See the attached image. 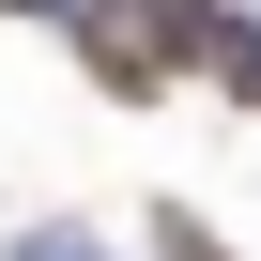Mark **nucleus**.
Listing matches in <instances>:
<instances>
[{
  "label": "nucleus",
  "mask_w": 261,
  "mask_h": 261,
  "mask_svg": "<svg viewBox=\"0 0 261 261\" xmlns=\"http://www.w3.org/2000/svg\"><path fill=\"white\" fill-rule=\"evenodd\" d=\"M139 246H154V261H246V246H230L215 215H185V200H154V215H139Z\"/></svg>",
  "instance_id": "nucleus-3"
},
{
  "label": "nucleus",
  "mask_w": 261,
  "mask_h": 261,
  "mask_svg": "<svg viewBox=\"0 0 261 261\" xmlns=\"http://www.w3.org/2000/svg\"><path fill=\"white\" fill-rule=\"evenodd\" d=\"M0 261H108V246H92L77 215H31V230H16V246H0Z\"/></svg>",
  "instance_id": "nucleus-5"
},
{
  "label": "nucleus",
  "mask_w": 261,
  "mask_h": 261,
  "mask_svg": "<svg viewBox=\"0 0 261 261\" xmlns=\"http://www.w3.org/2000/svg\"><path fill=\"white\" fill-rule=\"evenodd\" d=\"M123 16H139V46H154L169 77H200V62H215V31H230V0H123Z\"/></svg>",
  "instance_id": "nucleus-2"
},
{
  "label": "nucleus",
  "mask_w": 261,
  "mask_h": 261,
  "mask_svg": "<svg viewBox=\"0 0 261 261\" xmlns=\"http://www.w3.org/2000/svg\"><path fill=\"white\" fill-rule=\"evenodd\" d=\"M62 46H77V77H92L108 108H154V92H169V62L139 46V16H123V0H62Z\"/></svg>",
  "instance_id": "nucleus-1"
},
{
  "label": "nucleus",
  "mask_w": 261,
  "mask_h": 261,
  "mask_svg": "<svg viewBox=\"0 0 261 261\" xmlns=\"http://www.w3.org/2000/svg\"><path fill=\"white\" fill-rule=\"evenodd\" d=\"M200 77H215V92H246V108H261V16H246V0H230V31H215V62H200Z\"/></svg>",
  "instance_id": "nucleus-4"
}]
</instances>
